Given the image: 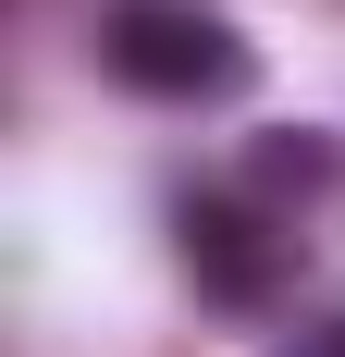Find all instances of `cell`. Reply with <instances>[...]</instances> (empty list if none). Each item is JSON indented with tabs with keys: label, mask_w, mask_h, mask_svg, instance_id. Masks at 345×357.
<instances>
[{
	"label": "cell",
	"mask_w": 345,
	"mask_h": 357,
	"mask_svg": "<svg viewBox=\"0 0 345 357\" xmlns=\"http://www.w3.org/2000/svg\"><path fill=\"white\" fill-rule=\"evenodd\" d=\"M99 74L111 86H136V99H247V74L259 50L235 37V13H210V0H111L99 13Z\"/></svg>",
	"instance_id": "cell-1"
},
{
	"label": "cell",
	"mask_w": 345,
	"mask_h": 357,
	"mask_svg": "<svg viewBox=\"0 0 345 357\" xmlns=\"http://www.w3.org/2000/svg\"><path fill=\"white\" fill-rule=\"evenodd\" d=\"M172 259H185V284L210 296V308H284V284H296V222L259 210V197H185L172 210Z\"/></svg>",
	"instance_id": "cell-2"
},
{
	"label": "cell",
	"mask_w": 345,
	"mask_h": 357,
	"mask_svg": "<svg viewBox=\"0 0 345 357\" xmlns=\"http://www.w3.org/2000/svg\"><path fill=\"white\" fill-rule=\"evenodd\" d=\"M321 185H333V136H321V123H284V136H247V197H259V210H309Z\"/></svg>",
	"instance_id": "cell-3"
},
{
	"label": "cell",
	"mask_w": 345,
	"mask_h": 357,
	"mask_svg": "<svg viewBox=\"0 0 345 357\" xmlns=\"http://www.w3.org/2000/svg\"><path fill=\"white\" fill-rule=\"evenodd\" d=\"M272 357H345V321H321V333H296V345H272Z\"/></svg>",
	"instance_id": "cell-4"
}]
</instances>
